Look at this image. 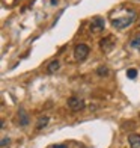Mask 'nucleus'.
<instances>
[{"mask_svg": "<svg viewBox=\"0 0 140 148\" xmlns=\"http://www.w3.org/2000/svg\"><path fill=\"white\" fill-rule=\"evenodd\" d=\"M136 20V12L131 9H126L124 15H119L116 18H111V26L116 29H125L130 24H133V21Z\"/></svg>", "mask_w": 140, "mask_h": 148, "instance_id": "obj_1", "label": "nucleus"}, {"mask_svg": "<svg viewBox=\"0 0 140 148\" xmlns=\"http://www.w3.org/2000/svg\"><path fill=\"white\" fill-rule=\"evenodd\" d=\"M89 53H90V49L86 44H78V45H75V49H74V58L77 59V60H84L86 58L89 56Z\"/></svg>", "mask_w": 140, "mask_h": 148, "instance_id": "obj_2", "label": "nucleus"}, {"mask_svg": "<svg viewBox=\"0 0 140 148\" xmlns=\"http://www.w3.org/2000/svg\"><path fill=\"white\" fill-rule=\"evenodd\" d=\"M115 44H116V39L113 35H109L101 39V42H99V45H101V50L104 53H110L113 49H115Z\"/></svg>", "mask_w": 140, "mask_h": 148, "instance_id": "obj_3", "label": "nucleus"}, {"mask_svg": "<svg viewBox=\"0 0 140 148\" xmlns=\"http://www.w3.org/2000/svg\"><path fill=\"white\" fill-rule=\"evenodd\" d=\"M68 107L71 110H82L84 107V101L82 98H77V97H71L68 98Z\"/></svg>", "mask_w": 140, "mask_h": 148, "instance_id": "obj_4", "label": "nucleus"}, {"mask_svg": "<svg viewBox=\"0 0 140 148\" xmlns=\"http://www.w3.org/2000/svg\"><path fill=\"white\" fill-rule=\"evenodd\" d=\"M104 26H105L104 18H101V17H95V18L92 20V23H90V30H92V32H99V30H103V29H104Z\"/></svg>", "mask_w": 140, "mask_h": 148, "instance_id": "obj_5", "label": "nucleus"}, {"mask_svg": "<svg viewBox=\"0 0 140 148\" xmlns=\"http://www.w3.org/2000/svg\"><path fill=\"white\" fill-rule=\"evenodd\" d=\"M128 142L131 148H140V134H130Z\"/></svg>", "mask_w": 140, "mask_h": 148, "instance_id": "obj_6", "label": "nucleus"}, {"mask_svg": "<svg viewBox=\"0 0 140 148\" xmlns=\"http://www.w3.org/2000/svg\"><path fill=\"white\" fill-rule=\"evenodd\" d=\"M18 119H20V125H23V127L29 125V115L26 113V110L20 109V112H18Z\"/></svg>", "mask_w": 140, "mask_h": 148, "instance_id": "obj_7", "label": "nucleus"}, {"mask_svg": "<svg viewBox=\"0 0 140 148\" xmlns=\"http://www.w3.org/2000/svg\"><path fill=\"white\" fill-rule=\"evenodd\" d=\"M59 68H60V64H59V60H51V62L48 64V66H47V71H48L50 74H54Z\"/></svg>", "mask_w": 140, "mask_h": 148, "instance_id": "obj_8", "label": "nucleus"}, {"mask_svg": "<svg viewBox=\"0 0 140 148\" xmlns=\"http://www.w3.org/2000/svg\"><path fill=\"white\" fill-rule=\"evenodd\" d=\"M48 121H50V118L48 116H39V119L36 121V129L38 130H41V129H44V127L48 124Z\"/></svg>", "mask_w": 140, "mask_h": 148, "instance_id": "obj_9", "label": "nucleus"}, {"mask_svg": "<svg viewBox=\"0 0 140 148\" xmlns=\"http://www.w3.org/2000/svg\"><path fill=\"white\" fill-rule=\"evenodd\" d=\"M130 45H131V47H134V49H140V33H139L137 36L133 38V41L130 42Z\"/></svg>", "mask_w": 140, "mask_h": 148, "instance_id": "obj_10", "label": "nucleus"}, {"mask_svg": "<svg viewBox=\"0 0 140 148\" xmlns=\"http://www.w3.org/2000/svg\"><path fill=\"white\" fill-rule=\"evenodd\" d=\"M97 74H98V76H101V77H104V76H107V74H109V68H107V66H99V68L97 70Z\"/></svg>", "mask_w": 140, "mask_h": 148, "instance_id": "obj_11", "label": "nucleus"}, {"mask_svg": "<svg viewBox=\"0 0 140 148\" xmlns=\"http://www.w3.org/2000/svg\"><path fill=\"white\" fill-rule=\"evenodd\" d=\"M126 76H128V79H136L137 77V70H134V68H130L128 71H126Z\"/></svg>", "mask_w": 140, "mask_h": 148, "instance_id": "obj_12", "label": "nucleus"}, {"mask_svg": "<svg viewBox=\"0 0 140 148\" xmlns=\"http://www.w3.org/2000/svg\"><path fill=\"white\" fill-rule=\"evenodd\" d=\"M9 142H11V139L8 136H5V138H2V140H0V147L5 148L6 145H9Z\"/></svg>", "mask_w": 140, "mask_h": 148, "instance_id": "obj_13", "label": "nucleus"}, {"mask_svg": "<svg viewBox=\"0 0 140 148\" xmlns=\"http://www.w3.org/2000/svg\"><path fill=\"white\" fill-rule=\"evenodd\" d=\"M53 148H68L66 145H60V144H57V145H53Z\"/></svg>", "mask_w": 140, "mask_h": 148, "instance_id": "obj_14", "label": "nucleus"}, {"mask_svg": "<svg viewBox=\"0 0 140 148\" xmlns=\"http://www.w3.org/2000/svg\"><path fill=\"white\" fill-rule=\"evenodd\" d=\"M57 3V0H51V5H56Z\"/></svg>", "mask_w": 140, "mask_h": 148, "instance_id": "obj_15", "label": "nucleus"}]
</instances>
